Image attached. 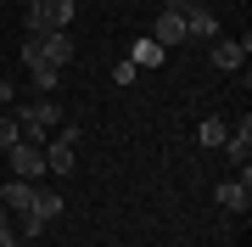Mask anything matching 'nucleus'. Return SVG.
Listing matches in <instances>:
<instances>
[{
    "mask_svg": "<svg viewBox=\"0 0 252 247\" xmlns=\"http://www.w3.org/2000/svg\"><path fill=\"white\" fill-rule=\"evenodd\" d=\"M11 101H17V84H11V79H0V112H6Z\"/></svg>",
    "mask_w": 252,
    "mask_h": 247,
    "instance_id": "a211bd4d",
    "label": "nucleus"
},
{
    "mask_svg": "<svg viewBox=\"0 0 252 247\" xmlns=\"http://www.w3.org/2000/svg\"><path fill=\"white\" fill-rule=\"evenodd\" d=\"M152 39H157L162 51L185 45V11H168V6H162V11H157V23H152Z\"/></svg>",
    "mask_w": 252,
    "mask_h": 247,
    "instance_id": "20e7f679",
    "label": "nucleus"
},
{
    "mask_svg": "<svg viewBox=\"0 0 252 247\" xmlns=\"http://www.w3.org/2000/svg\"><path fill=\"white\" fill-rule=\"evenodd\" d=\"M213 34H219L213 6H190V11H185V39H213Z\"/></svg>",
    "mask_w": 252,
    "mask_h": 247,
    "instance_id": "1a4fd4ad",
    "label": "nucleus"
},
{
    "mask_svg": "<svg viewBox=\"0 0 252 247\" xmlns=\"http://www.w3.org/2000/svg\"><path fill=\"white\" fill-rule=\"evenodd\" d=\"M207 56H213V68L235 73V68H241L247 56H252V39H247V34H241V39H213V51H207Z\"/></svg>",
    "mask_w": 252,
    "mask_h": 247,
    "instance_id": "39448f33",
    "label": "nucleus"
},
{
    "mask_svg": "<svg viewBox=\"0 0 252 247\" xmlns=\"http://www.w3.org/2000/svg\"><path fill=\"white\" fill-rule=\"evenodd\" d=\"M168 11H190V6H207V0H162Z\"/></svg>",
    "mask_w": 252,
    "mask_h": 247,
    "instance_id": "6ab92c4d",
    "label": "nucleus"
},
{
    "mask_svg": "<svg viewBox=\"0 0 252 247\" xmlns=\"http://www.w3.org/2000/svg\"><path fill=\"white\" fill-rule=\"evenodd\" d=\"M135 79H140V68H135V62H129V56H124V62L112 68V84H124V90H129V84H135Z\"/></svg>",
    "mask_w": 252,
    "mask_h": 247,
    "instance_id": "dca6fc26",
    "label": "nucleus"
},
{
    "mask_svg": "<svg viewBox=\"0 0 252 247\" xmlns=\"http://www.w3.org/2000/svg\"><path fill=\"white\" fill-rule=\"evenodd\" d=\"M28 73H34V84H39V90H56V84H62V68H51V62H34Z\"/></svg>",
    "mask_w": 252,
    "mask_h": 247,
    "instance_id": "2eb2a0df",
    "label": "nucleus"
},
{
    "mask_svg": "<svg viewBox=\"0 0 252 247\" xmlns=\"http://www.w3.org/2000/svg\"><path fill=\"white\" fill-rule=\"evenodd\" d=\"M0 247H17V230L11 225H0Z\"/></svg>",
    "mask_w": 252,
    "mask_h": 247,
    "instance_id": "aec40b11",
    "label": "nucleus"
},
{
    "mask_svg": "<svg viewBox=\"0 0 252 247\" xmlns=\"http://www.w3.org/2000/svg\"><path fill=\"white\" fill-rule=\"evenodd\" d=\"M56 213H62V191H51V185H39V191H34V208H28V219L51 225Z\"/></svg>",
    "mask_w": 252,
    "mask_h": 247,
    "instance_id": "f8f14e48",
    "label": "nucleus"
},
{
    "mask_svg": "<svg viewBox=\"0 0 252 247\" xmlns=\"http://www.w3.org/2000/svg\"><path fill=\"white\" fill-rule=\"evenodd\" d=\"M11 118H17V135H23V141H34V146H39V141H45L51 129L62 124V107H56V101H23V107L11 112Z\"/></svg>",
    "mask_w": 252,
    "mask_h": 247,
    "instance_id": "f257e3e1",
    "label": "nucleus"
},
{
    "mask_svg": "<svg viewBox=\"0 0 252 247\" xmlns=\"http://www.w3.org/2000/svg\"><path fill=\"white\" fill-rule=\"evenodd\" d=\"M39 152H45V174H73V146L51 141V146H39Z\"/></svg>",
    "mask_w": 252,
    "mask_h": 247,
    "instance_id": "ddd939ff",
    "label": "nucleus"
},
{
    "mask_svg": "<svg viewBox=\"0 0 252 247\" xmlns=\"http://www.w3.org/2000/svg\"><path fill=\"white\" fill-rule=\"evenodd\" d=\"M224 135H230L224 118H202V124H196V141H202V146H224Z\"/></svg>",
    "mask_w": 252,
    "mask_h": 247,
    "instance_id": "4468645a",
    "label": "nucleus"
},
{
    "mask_svg": "<svg viewBox=\"0 0 252 247\" xmlns=\"http://www.w3.org/2000/svg\"><path fill=\"white\" fill-rule=\"evenodd\" d=\"M213 202H219L224 213H247V208H252V185H241V180H219V185H213Z\"/></svg>",
    "mask_w": 252,
    "mask_h": 247,
    "instance_id": "0eeeda50",
    "label": "nucleus"
},
{
    "mask_svg": "<svg viewBox=\"0 0 252 247\" xmlns=\"http://www.w3.org/2000/svg\"><path fill=\"white\" fill-rule=\"evenodd\" d=\"M34 191H39L34 180H17V174H11V180L0 185V202H6L11 213H28V208H34Z\"/></svg>",
    "mask_w": 252,
    "mask_h": 247,
    "instance_id": "6e6552de",
    "label": "nucleus"
},
{
    "mask_svg": "<svg viewBox=\"0 0 252 247\" xmlns=\"http://www.w3.org/2000/svg\"><path fill=\"white\" fill-rule=\"evenodd\" d=\"M73 17H79V6H73V0H28L23 28H28V34H51V28H67Z\"/></svg>",
    "mask_w": 252,
    "mask_h": 247,
    "instance_id": "f03ea898",
    "label": "nucleus"
},
{
    "mask_svg": "<svg viewBox=\"0 0 252 247\" xmlns=\"http://www.w3.org/2000/svg\"><path fill=\"white\" fill-rule=\"evenodd\" d=\"M224 152H230V163H241V169H247V157H252V118H241V124L224 135Z\"/></svg>",
    "mask_w": 252,
    "mask_h": 247,
    "instance_id": "9d476101",
    "label": "nucleus"
},
{
    "mask_svg": "<svg viewBox=\"0 0 252 247\" xmlns=\"http://www.w3.org/2000/svg\"><path fill=\"white\" fill-rule=\"evenodd\" d=\"M6 157H11V169H17V180H39V174H45V152H39L34 141H11Z\"/></svg>",
    "mask_w": 252,
    "mask_h": 247,
    "instance_id": "7ed1b4c3",
    "label": "nucleus"
},
{
    "mask_svg": "<svg viewBox=\"0 0 252 247\" xmlns=\"http://www.w3.org/2000/svg\"><path fill=\"white\" fill-rule=\"evenodd\" d=\"M0 225H11V208H6V202H0Z\"/></svg>",
    "mask_w": 252,
    "mask_h": 247,
    "instance_id": "412c9836",
    "label": "nucleus"
},
{
    "mask_svg": "<svg viewBox=\"0 0 252 247\" xmlns=\"http://www.w3.org/2000/svg\"><path fill=\"white\" fill-rule=\"evenodd\" d=\"M11 141H23V135H17V118H11V112H0V152H6Z\"/></svg>",
    "mask_w": 252,
    "mask_h": 247,
    "instance_id": "f3484780",
    "label": "nucleus"
},
{
    "mask_svg": "<svg viewBox=\"0 0 252 247\" xmlns=\"http://www.w3.org/2000/svg\"><path fill=\"white\" fill-rule=\"evenodd\" d=\"M34 39H39V56H45L51 68H67L73 62V34H67V28H51V34H34Z\"/></svg>",
    "mask_w": 252,
    "mask_h": 247,
    "instance_id": "423d86ee",
    "label": "nucleus"
},
{
    "mask_svg": "<svg viewBox=\"0 0 252 247\" xmlns=\"http://www.w3.org/2000/svg\"><path fill=\"white\" fill-rule=\"evenodd\" d=\"M129 62H135L140 73H146V68H162V62H168V51H162L152 34H146V39H135V45H129Z\"/></svg>",
    "mask_w": 252,
    "mask_h": 247,
    "instance_id": "9b49d317",
    "label": "nucleus"
}]
</instances>
